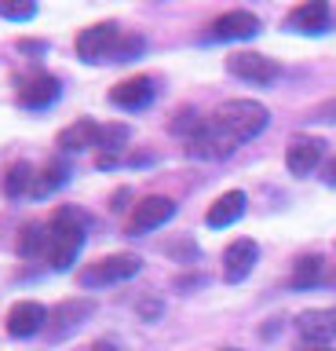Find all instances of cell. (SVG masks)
Wrapping results in <instances>:
<instances>
[{"instance_id": "6da1fadb", "label": "cell", "mask_w": 336, "mask_h": 351, "mask_svg": "<svg viewBox=\"0 0 336 351\" xmlns=\"http://www.w3.org/2000/svg\"><path fill=\"white\" fill-rule=\"evenodd\" d=\"M84 241H88V223H84V216L77 208H59L48 223V245H44L48 263L55 271H70L81 256Z\"/></svg>"}, {"instance_id": "7a4b0ae2", "label": "cell", "mask_w": 336, "mask_h": 351, "mask_svg": "<svg viewBox=\"0 0 336 351\" xmlns=\"http://www.w3.org/2000/svg\"><path fill=\"white\" fill-rule=\"evenodd\" d=\"M212 121L234 143H248V139H256L259 132L270 125V114H267L263 103H256V99H231V103H223L220 110H216Z\"/></svg>"}, {"instance_id": "3957f363", "label": "cell", "mask_w": 336, "mask_h": 351, "mask_svg": "<svg viewBox=\"0 0 336 351\" xmlns=\"http://www.w3.org/2000/svg\"><path fill=\"white\" fill-rule=\"evenodd\" d=\"M139 267H143V260L139 256H128V252H117V256H103L88 263V267L81 271V285L84 289H103V285H117V282H128L135 278Z\"/></svg>"}, {"instance_id": "277c9868", "label": "cell", "mask_w": 336, "mask_h": 351, "mask_svg": "<svg viewBox=\"0 0 336 351\" xmlns=\"http://www.w3.org/2000/svg\"><path fill=\"white\" fill-rule=\"evenodd\" d=\"M95 315V300L92 296H73V300H62L59 307L48 311V340H66Z\"/></svg>"}, {"instance_id": "5b68a950", "label": "cell", "mask_w": 336, "mask_h": 351, "mask_svg": "<svg viewBox=\"0 0 336 351\" xmlns=\"http://www.w3.org/2000/svg\"><path fill=\"white\" fill-rule=\"evenodd\" d=\"M117 44H121V29H117V22H95V26L77 33V55L84 62H92V66L114 59Z\"/></svg>"}, {"instance_id": "8992f818", "label": "cell", "mask_w": 336, "mask_h": 351, "mask_svg": "<svg viewBox=\"0 0 336 351\" xmlns=\"http://www.w3.org/2000/svg\"><path fill=\"white\" fill-rule=\"evenodd\" d=\"M59 95H62V81L55 73H44V70L23 77L15 88L18 106H26V110H48L51 103H59Z\"/></svg>"}, {"instance_id": "52a82bcc", "label": "cell", "mask_w": 336, "mask_h": 351, "mask_svg": "<svg viewBox=\"0 0 336 351\" xmlns=\"http://www.w3.org/2000/svg\"><path fill=\"white\" fill-rule=\"evenodd\" d=\"M234 147H237V143L227 136L216 121H205V125L187 139V154H190V158H205V161L227 158V154H234Z\"/></svg>"}, {"instance_id": "ba28073f", "label": "cell", "mask_w": 336, "mask_h": 351, "mask_svg": "<svg viewBox=\"0 0 336 351\" xmlns=\"http://www.w3.org/2000/svg\"><path fill=\"white\" fill-rule=\"evenodd\" d=\"M227 70L234 77H242L248 84H270L278 77V62L267 59V55L259 51H234L231 59H227Z\"/></svg>"}, {"instance_id": "9c48e42d", "label": "cell", "mask_w": 336, "mask_h": 351, "mask_svg": "<svg viewBox=\"0 0 336 351\" xmlns=\"http://www.w3.org/2000/svg\"><path fill=\"white\" fill-rule=\"evenodd\" d=\"M176 216V202L172 197H161V194H150L143 197V202L135 205V213H132V234H150V230H157V227H165L168 219Z\"/></svg>"}, {"instance_id": "30bf717a", "label": "cell", "mask_w": 336, "mask_h": 351, "mask_svg": "<svg viewBox=\"0 0 336 351\" xmlns=\"http://www.w3.org/2000/svg\"><path fill=\"white\" fill-rule=\"evenodd\" d=\"M256 260H259V245H256L253 238L231 241V245H227V252H223V278H227V282H245L248 274H253Z\"/></svg>"}, {"instance_id": "8fae6325", "label": "cell", "mask_w": 336, "mask_h": 351, "mask_svg": "<svg viewBox=\"0 0 336 351\" xmlns=\"http://www.w3.org/2000/svg\"><path fill=\"white\" fill-rule=\"evenodd\" d=\"M154 95H157V88H154V81H150V77H128V81H121V84L110 88V103L121 106V110H128V114L146 110L150 103H154Z\"/></svg>"}, {"instance_id": "7c38bea8", "label": "cell", "mask_w": 336, "mask_h": 351, "mask_svg": "<svg viewBox=\"0 0 336 351\" xmlns=\"http://www.w3.org/2000/svg\"><path fill=\"white\" fill-rule=\"evenodd\" d=\"M44 326H48V311L37 300H18L12 311H8V333H12L15 340L37 337Z\"/></svg>"}, {"instance_id": "4fadbf2b", "label": "cell", "mask_w": 336, "mask_h": 351, "mask_svg": "<svg viewBox=\"0 0 336 351\" xmlns=\"http://www.w3.org/2000/svg\"><path fill=\"white\" fill-rule=\"evenodd\" d=\"M325 158V143L318 136H300L289 143L285 150V165L292 176H311L314 169H318V161Z\"/></svg>"}, {"instance_id": "5bb4252c", "label": "cell", "mask_w": 336, "mask_h": 351, "mask_svg": "<svg viewBox=\"0 0 336 351\" xmlns=\"http://www.w3.org/2000/svg\"><path fill=\"white\" fill-rule=\"evenodd\" d=\"M296 326L307 344H329L336 340V307H311L296 318Z\"/></svg>"}, {"instance_id": "9a60e30c", "label": "cell", "mask_w": 336, "mask_h": 351, "mask_svg": "<svg viewBox=\"0 0 336 351\" xmlns=\"http://www.w3.org/2000/svg\"><path fill=\"white\" fill-rule=\"evenodd\" d=\"M259 33V19L253 11H227L212 22V37L216 40H248Z\"/></svg>"}, {"instance_id": "2e32d148", "label": "cell", "mask_w": 336, "mask_h": 351, "mask_svg": "<svg viewBox=\"0 0 336 351\" xmlns=\"http://www.w3.org/2000/svg\"><path fill=\"white\" fill-rule=\"evenodd\" d=\"M59 147L66 154H81L88 147H103V125H95V121H88V117L73 121L70 128L59 132Z\"/></svg>"}, {"instance_id": "e0dca14e", "label": "cell", "mask_w": 336, "mask_h": 351, "mask_svg": "<svg viewBox=\"0 0 336 351\" xmlns=\"http://www.w3.org/2000/svg\"><path fill=\"white\" fill-rule=\"evenodd\" d=\"M245 202H248V197H245L242 191H227V194H220V197L212 202V208L205 213V223H209L212 230H223V227L237 223V219L245 216Z\"/></svg>"}, {"instance_id": "ac0fdd59", "label": "cell", "mask_w": 336, "mask_h": 351, "mask_svg": "<svg viewBox=\"0 0 336 351\" xmlns=\"http://www.w3.org/2000/svg\"><path fill=\"white\" fill-rule=\"evenodd\" d=\"M289 29H296V33H325L329 29V4H325V0L300 4L289 15Z\"/></svg>"}, {"instance_id": "d6986e66", "label": "cell", "mask_w": 336, "mask_h": 351, "mask_svg": "<svg viewBox=\"0 0 336 351\" xmlns=\"http://www.w3.org/2000/svg\"><path fill=\"white\" fill-rule=\"evenodd\" d=\"M70 161H48L44 169H40V176H37V183H34V197H48V194H55L59 186H66L70 183Z\"/></svg>"}, {"instance_id": "ffe728a7", "label": "cell", "mask_w": 336, "mask_h": 351, "mask_svg": "<svg viewBox=\"0 0 336 351\" xmlns=\"http://www.w3.org/2000/svg\"><path fill=\"white\" fill-rule=\"evenodd\" d=\"M34 183H37V176H34V165L18 161V165H12V169H8V176H4V194H8V197L34 194Z\"/></svg>"}, {"instance_id": "44dd1931", "label": "cell", "mask_w": 336, "mask_h": 351, "mask_svg": "<svg viewBox=\"0 0 336 351\" xmlns=\"http://www.w3.org/2000/svg\"><path fill=\"white\" fill-rule=\"evenodd\" d=\"M322 256H303V260H296V271H292V285L296 289H307V285H314L322 278Z\"/></svg>"}, {"instance_id": "7402d4cb", "label": "cell", "mask_w": 336, "mask_h": 351, "mask_svg": "<svg viewBox=\"0 0 336 351\" xmlns=\"http://www.w3.org/2000/svg\"><path fill=\"white\" fill-rule=\"evenodd\" d=\"M40 245H48V227L44 223H26L23 241H18V252H23V256H37Z\"/></svg>"}, {"instance_id": "603a6c76", "label": "cell", "mask_w": 336, "mask_h": 351, "mask_svg": "<svg viewBox=\"0 0 336 351\" xmlns=\"http://www.w3.org/2000/svg\"><path fill=\"white\" fill-rule=\"evenodd\" d=\"M143 48H146L143 37H121V44H117V51H114L110 62H132L135 55H143Z\"/></svg>"}, {"instance_id": "cb8c5ba5", "label": "cell", "mask_w": 336, "mask_h": 351, "mask_svg": "<svg viewBox=\"0 0 336 351\" xmlns=\"http://www.w3.org/2000/svg\"><path fill=\"white\" fill-rule=\"evenodd\" d=\"M37 15V4H12V0H0V19L12 22H29Z\"/></svg>"}, {"instance_id": "d4e9b609", "label": "cell", "mask_w": 336, "mask_h": 351, "mask_svg": "<svg viewBox=\"0 0 336 351\" xmlns=\"http://www.w3.org/2000/svg\"><path fill=\"white\" fill-rule=\"evenodd\" d=\"M128 136H132V132H128V125H103V147H121V143H128Z\"/></svg>"}, {"instance_id": "484cf974", "label": "cell", "mask_w": 336, "mask_h": 351, "mask_svg": "<svg viewBox=\"0 0 336 351\" xmlns=\"http://www.w3.org/2000/svg\"><path fill=\"white\" fill-rule=\"evenodd\" d=\"M114 165H117V154H103L99 158V169H114Z\"/></svg>"}, {"instance_id": "4316f807", "label": "cell", "mask_w": 336, "mask_h": 351, "mask_svg": "<svg viewBox=\"0 0 336 351\" xmlns=\"http://www.w3.org/2000/svg\"><path fill=\"white\" fill-rule=\"evenodd\" d=\"M325 183H333V186H336V161L325 165Z\"/></svg>"}, {"instance_id": "83f0119b", "label": "cell", "mask_w": 336, "mask_h": 351, "mask_svg": "<svg viewBox=\"0 0 336 351\" xmlns=\"http://www.w3.org/2000/svg\"><path fill=\"white\" fill-rule=\"evenodd\" d=\"M92 351H117L114 344H106V340H99V344H92Z\"/></svg>"}, {"instance_id": "f1b7e54d", "label": "cell", "mask_w": 336, "mask_h": 351, "mask_svg": "<svg viewBox=\"0 0 336 351\" xmlns=\"http://www.w3.org/2000/svg\"><path fill=\"white\" fill-rule=\"evenodd\" d=\"M303 351H329V348H325V344H307Z\"/></svg>"}, {"instance_id": "f546056e", "label": "cell", "mask_w": 336, "mask_h": 351, "mask_svg": "<svg viewBox=\"0 0 336 351\" xmlns=\"http://www.w3.org/2000/svg\"><path fill=\"white\" fill-rule=\"evenodd\" d=\"M231 351H237V348H231Z\"/></svg>"}]
</instances>
